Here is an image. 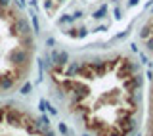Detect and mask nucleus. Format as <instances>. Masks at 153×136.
<instances>
[{"label": "nucleus", "mask_w": 153, "mask_h": 136, "mask_svg": "<svg viewBox=\"0 0 153 136\" xmlns=\"http://www.w3.org/2000/svg\"><path fill=\"white\" fill-rule=\"evenodd\" d=\"M48 79L57 100L94 136H128L138 129L142 84L136 61L123 54H92L57 61Z\"/></svg>", "instance_id": "1"}, {"label": "nucleus", "mask_w": 153, "mask_h": 136, "mask_svg": "<svg viewBox=\"0 0 153 136\" xmlns=\"http://www.w3.org/2000/svg\"><path fill=\"white\" fill-rule=\"evenodd\" d=\"M36 40L17 0H0V98L23 84L35 65Z\"/></svg>", "instance_id": "2"}, {"label": "nucleus", "mask_w": 153, "mask_h": 136, "mask_svg": "<svg viewBox=\"0 0 153 136\" xmlns=\"http://www.w3.org/2000/svg\"><path fill=\"white\" fill-rule=\"evenodd\" d=\"M0 136H56V132L44 117H33L16 104H0Z\"/></svg>", "instance_id": "3"}]
</instances>
